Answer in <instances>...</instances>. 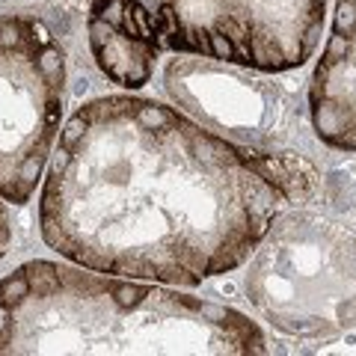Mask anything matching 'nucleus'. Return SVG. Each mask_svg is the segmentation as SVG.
Masks as SVG:
<instances>
[{
    "instance_id": "nucleus-8",
    "label": "nucleus",
    "mask_w": 356,
    "mask_h": 356,
    "mask_svg": "<svg viewBox=\"0 0 356 356\" xmlns=\"http://www.w3.org/2000/svg\"><path fill=\"white\" fill-rule=\"evenodd\" d=\"M9 247H13V222H9L6 202L0 199V259L9 252Z\"/></svg>"
},
{
    "instance_id": "nucleus-4",
    "label": "nucleus",
    "mask_w": 356,
    "mask_h": 356,
    "mask_svg": "<svg viewBox=\"0 0 356 356\" xmlns=\"http://www.w3.org/2000/svg\"><path fill=\"white\" fill-rule=\"evenodd\" d=\"M247 297L288 336L356 327V238L315 214L276 220L252 250Z\"/></svg>"
},
{
    "instance_id": "nucleus-6",
    "label": "nucleus",
    "mask_w": 356,
    "mask_h": 356,
    "mask_svg": "<svg viewBox=\"0 0 356 356\" xmlns=\"http://www.w3.org/2000/svg\"><path fill=\"white\" fill-rule=\"evenodd\" d=\"M312 128L332 149L356 152V0H339L330 42L309 89Z\"/></svg>"
},
{
    "instance_id": "nucleus-7",
    "label": "nucleus",
    "mask_w": 356,
    "mask_h": 356,
    "mask_svg": "<svg viewBox=\"0 0 356 356\" xmlns=\"http://www.w3.org/2000/svg\"><path fill=\"white\" fill-rule=\"evenodd\" d=\"M166 86L184 107L202 113L222 131H255L267 113L259 89L235 74H220L202 63H172L166 69Z\"/></svg>"
},
{
    "instance_id": "nucleus-3",
    "label": "nucleus",
    "mask_w": 356,
    "mask_h": 356,
    "mask_svg": "<svg viewBox=\"0 0 356 356\" xmlns=\"http://www.w3.org/2000/svg\"><path fill=\"white\" fill-rule=\"evenodd\" d=\"M327 0H95L89 48L110 81L149 83L161 54L291 72L318 48Z\"/></svg>"
},
{
    "instance_id": "nucleus-2",
    "label": "nucleus",
    "mask_w": 356,
    "mask_h": 356,
    "mask_svg": "<svg viewBox=\"0 0 356 356\" xmlns=\"http://www.w3.org/2000/svg\"><path fill=\"white\" fill-rule=\"evenodd\" d=\"M243 312L81 264L27 261L0 280V356L267 353Z\"/></svg>"
},
{
    "instance_id": "nucleus-5",
    "label": "nucleus",
    "mask_w": 356,
    "mask_h": 356,
    "mask_svg": "<svg viewBox=\"0 0 356 356\" xmlns=\"http://www.w3.org/2000/svg\"><path fill=\"white\" fill-rule=\"evenodd\" d=\"M65 54L33 15H0V199L24 205L57 146Z\"/></svg>"
},
{
    "instance_id": "nucleus-1",
    "label": "nucleus",
    "mask_w": 356,
    "mask_h": 356,
    "mask_svg": "<svg viewBox=\"0 0 356 356\" xmlns=\"http://www.w3.org/2000/svg\"><path fill=\"white\" fill-rule=\"evenodd\" d=\"M294 175L178 110L131 95L83 104L44 175L39 226L65 261L193 288L250 261Z\"/></svg>"
}]
</instances>
